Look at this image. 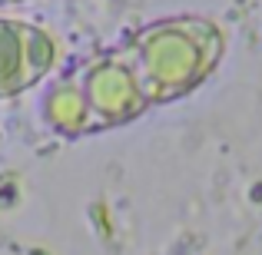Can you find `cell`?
Masks as SVG:
<instances>
[{"instance_id": "1", "label": "cell", "mask_w": 262, "mask_h": 255, "mask_svg": "<svg viewBox=\"0 0 262 255\" xmlns=\"http://www.w3.org/2000/svg\"><path fill=\"white\" fill-rule=\"evenodd\" d=\"M149 109L126 47L106 50L77 73H67L43 100V116L57 133L86 136L120 126Z\"/></svg>"}, {"instance_id": "2", "label": "cell", "mask_w": 262, "mask_h": 255, "mask_svg": "<svg viewBox=\"0 0 262 255\" xmlns=\"http://www.w3.org/2000/svg\"><path fill=\"white\" fill-rule=\"evenodd\" d=\"M123 47L149 106H156L196 89L209 77L223 53V37L203 17H173L149 24Z\"/></svg>"}, {"instance_id": "3", "label": "cell", "mask_w": 262, "mask_h": 255, "mask_svg": "<svg viewBox=\"0 0 262 255\" xmlns=\"http://www.w3.org/2000/svg\"><path fill=\"white\" fill-rule=\"evenodd\" d=\"M57 63V43L47 30L0 17V100L40 83Z\"/></svg>"}, {"instance_id": "4", "label": "cell", "mask_w": 262, "mask_h": 255, "mask_svg": "<svg viewBox=\"0 0 262 255\" xmlns=\"http://www.w3.org/2000/svg\"><path fill=\"white\" fill-rule=\"evenodd\" d=\"M7 4H10V0H0V7H7Z\"/></svg>"}, {"instance_id": "5", "label": "cell", "mask_w": 262, "mask_h": 255, "mask_svg": "<svg viewBox=\"0 0 262 255\" xmlns=\"http://www.w3.org/2000/svg\"><path fill=\"white\" fill-rule=\"evenodd\" d=\"M10 4H24V0H10Z\"/></svg>"}]
</instances>
